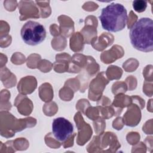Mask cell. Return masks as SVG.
<instances>
[{
    "mask_svg": "<svg viewBox=\"0 0 153 153\" xmlns=\"http://www.w3.org/2000/svg\"><path fill=\"white\" fill-rule=\"evenodd\" d=\"M153 21L148 17H142L133 25L129 36L132 46L143 52L153 50Z\"/></svg>",
    "mask_w": 153,
    "mask_h": 153,
    "instance_id": "6da1fadb",
    "label": "cell"
},
{
    "mask_svg": "<svg viewBox=\"0 0 153 153\" xmlns=\"http://www.w3.org/2000/svg\"><path fill=\"white\" fill-rule=\"evenodd\" d=\"M99 19L105 30L112 32H119L126 27L127 10L121 4L111 3L102 8Z\"/></svg>",
    "mask_w": 153,
    "mask_h": 153,
    "instance_id": "7a4b0ae2",
    "label": "cell"
},
{
    "mask_svg": "<svg viewBox=\"0 0 153 153\" xmlns=\"http://www.w3.org/2000/svg\"><path fill=\"white\" fill-rule=\"evenodd\" d=\"M20 35L22 40L26 44L36 45L45 39L46 30L44 26L39 23L29 20L22 26Z\"/></svg>",
    "mask_w": 153,
    "mask_h": 153,
    "instance_id": "3957f363",
    "label": "cell"
},
{
    "mask_svg": "<svg viewBox=\"0 0 153 153\" xmlns=\"http://www.w3.org/2000/svg\"><path fill=\"white\" fill-rule=\"evenodd\" d=\"M52 131L55 139L60 142H65L73 134L74 126L68 120L58 117L53 121Z\"/></svg>",
    "mask_w": 153,
    "mask_h": 153,
    "instance_id": "277c9868",
    "label": "cell"
},
{
    "mask_svg": "<svg viewBox=\"0 0 153 153\" xmlns=\"http://www.w3.org/2000/svg\"><path fill=\"white\" fill-rule=\"evenodd\" d=\"M147 7V2L143 0H135L133 2V8L138 13H142L145 10Z\"/></svg>",
    "mask_w": 153,
    "mask_h": 153,
    "instance_id": "5b68a950",
    "label": "cell"
}]
</instances>
